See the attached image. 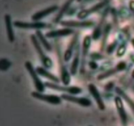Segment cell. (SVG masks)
Here are the masks:
<instances>
[{"mask_svg": "<svg viewBox=\"0 0 134 126\" xmlns=\"http://www.w3.org/2000/svg\"><path fill=\"white\" fill-rule=\"evenodd\" d=\"M31 96L39 101H44V102H48L51 104H59L61 103L62 101L61 98L59 97L58 96L43 94V93L38 91H33L31 93Z\"/></svg>", "mask_w": 134, "mask_h": 126, "instance_id": "obj_4", "label": "cell"}, {"mask_svg": "<svg viewBox=\"0 0 134 126\" xmlns=\"http://www.w3.org/2000/svg\"><path fill=\"white\" fill-rule=\"evenodd\" d=\"M73 33V30L70 28H63L59 29L56 30H52L47 33L45 35L46 38H59V37L67 36V35H71Z\"/></svg>", "mask_w": 134, "mask_h": 126, "instance_id": "obj_12", "label": "cell"}, {"mask_svg": "<svg viewBox=\"0 0 134 126\" xmlns=\"http://www.w3.org/2000/svg\"><path fill=\"white\" fill-rule=\"evenodd\" d=\"M110 30H111V25L107 24L104 29V34H103V37H104V38H103V44L105 45V43L106 39H107V35H108L109 33Z\"/></svg>", "mask_w": 134, "mask_h": 126, "instance_id": "obj_23", "label": "cell"}, {"mask_svg": "<svg viewBox=\"0 0 134 126\" xmlns=\"http://www.w3.org/2000/svg\"><path fill=\"white\" fill-rule=\"evenodd\" d=\"M129 6L130 10L134 13V0H131V1H130Z\"/></svg>", "mask_w": 134, "mask_h": 126, "instance_id": "obj_29", "label": "cell"}, {"mask_svg": "<svg viewBox=\"0 0 134 126\" xmlns=\"http://www.w3.org/2000/svg\"><path fill=\"white\" fill-rule=\"evenodd\" d=\"M116 68H117L119 72V71H122L126 68V64L125 62H120L116 66Z\"/></svg>", "mask_w": 134, "mask_h": 126, "instance_id": "obj_27", "label": "cell"}, {"mask_svg": "<svg viewBox=\"0 0 134 126\" xmlns=\"http://www.w3.org/2000/svg\"><path fill=\"white\" fill-rule=\"evenodd\" d=\"M58 9V7L56 6V5H53L52 7H49L47 8V9H44L43 10H41V11L35 13L31 17V19L34 20H39L42 19L44 17L49 15L51 13L56 11Z\"/></svg>", "mask_w": 134, "mask_h": 126, "instance_id": "obj_13", "label": "cell"}, {"mask_svg": "<svg viewBox=\"0 0 134 126\" xmlns=\"http://www.w3.org/2000/svg\"><path fill=\"white\" fill-rule=\"evenodd\" d=\"M30 38H31V43H32L36 52H37L38 55L39 56V59H40V60L42 62L43 65L46 68H51L52 66V64H52V60L48 56H47L45 55V53L43 51V49L41 48L40 42L39 41L36 35H34V34H32L30 36Z\"/></svg>", "mask_w": 134, "mask_h": 126, "instance_id": "obj_1", "label": "cell"}, {"mask_svg": "<svg viewBox=\"0 0 134 126\" xmlns=\"http://www.w3.org/2000/svg\"><path fill=\"white\" fill-rule=\"evenodd\" d=\"M5 22L8 39H9V41L12 43L14 41V32H13V26H12L11 17L9 14H6L5 15Z\"/></svg>", "mask_w": 134, "mask_h": 126, "instance_id": "obj_14", "label": "cell"}, {"mask_svg": "<svg viewBox=\"0 0 134 126\" xmlns=\"http://www.w3.org/2000/svg\"><path fill=\"white\" fill-rule=\"evenodd\" d=\"M88 89L90 93H91L92 96L93 98L95 99L96 102L97 104H98V107L101 110H104L105 109V106L104 102L102 100V97L100 95V93L98 91V88L96 87L95 85L92 83H90L88 85Z\"/></svg>", "mask_w": 134, "mask_h": 126, "instance_id": "obj_10", "label": "cell"}, {"mask_svg": "<svg viewBox=\"0 0 134 126\" xmlns=\"http://www.w3.org/2000/svg\"><path fill=\"white\" fill-rule=\"evenodd\" d=\"M89 66L90 67V68H92V69H96L98 67V64H96V63L95 62H90V63H89Z\"/></svg>", "mask_w": 134, "mask_h": 126, "instance_id": "obj_28", "label": "cell"}, {"mask_svg": "<svg viewBox=\"0 0 134 126\" xmlns=\"http://www.w3.org/2000/svg\"><path fill=\"white\" fill-rule=\"evenodd\" d=\"M77 42V37L75 36L74 38H73V39H72L71 41L70 44H69V46H68V49H67V50L65 51V53H64V59L65 62H68L69 60H70L71 58L72 55H73V48H74V47L75 46Z\"/></svg>", "mask_w": 134, "mask_h": 126, "instance_id": "obj_17", "label": "cell"}, {"mask_svg": "<svg viewBox=\"0 0 134 126\" xmlns=\"http://www.w3.org/2000/svg\"><path fill=\"white\" fill-rule=\"evenodd\" d=\"M115 102L122 123L124 126H126L127 123H128V116H127L126 112L125 109H124V104H123L121 97H119V96L115 97Z\"/></svg>", "mask_w": 134, "mask_h": 126, "instance_id": "obj_8", "label": "cell"}, {"mask_svg": "<svg viewBox=\"0 0 134 126\" xmlns=\"http://www.w3.org/2000/svg\"><path fill=\"white\" fill-rule=\"evenodd\" d=\"M119 72L117 70V68L115 67V68H113V69H111L107 71V72H105V73L99 75V76H98V80H104V79L105 78H107V77H109V76H112V75L115 74L116 72Z\"/></svg>", "mask_w": 134, "mask_h": 126, "instance_id": "obj_22", "label": "cell"}, {"mask_svg": "<svg viewBox=\"0 0 134 126\" xmlns=\"http://www.w3.org/2000/svg\"><path fill=\"white\" fill-rule=\"evenodd\" d=\"M126 52V46L124 45H122L120 47H119V50L117 51V56H122L124 55Z\"/></svg>", "mask_w": 134, "mask_h": 126, "instance_id": "obj_26", "label": "cell"}, {"mask_svg": "<svg viewBox=\"0 0 134 126\" xmlns=\"http://www.w3.org/2000/svg\"><path fill=\"white\" fill-rule=\"evenodd\" d=\"M25 67H26L27 72H29L30 76H31V77L32 78L35 89H37V91L38 92L43 93L44 91V87H45V85L43 84L41 80L39 78V76H38L39 74H38L37 72H36V70L34 68V66L31 64V62L26 61V62H25Z\"/></svg>", "mask_w": 134, "mask_h": 126, "instance_id": "obj_2", "label": "cell"}, {"mask_svg": "<svg viewBox=\"0 0 134 126\" xmlns=\"http://www.w3.org/2000/svg\"><path fill=\"white\" fill-rule=\"evenodd\" d=\"M14 26L16 28L22 29H39L47 28H50V25L48 24L44 23V22H25L22 21H15L14 22Z\"/></svg>", "mask_w": 134, "mask_h": 126, "instance_id": "obj_6", "label": "cell"}, {"mask_svg": "<svg viewBox=\"0 0 134 126\" xmlns=\"http://www.w3.org/2000/svg\"><path fill=\"white\" fill-rule=\"evenodd\" d=\"M61 78L62 83L65 85H69L71 81V77L66 68L64 66H61Z\"/></svg>", "mask_w": 134, "mask_h": 126, "instance_id": "obj_20", "label": "cell"}, {"mask_svg": "<svg viewBox=\"0 0 134 126\" xmlns=\"http://www.w3.org/2000/svg\"><path fill=\"white\" fill-rule=\"evenodd\" d=\"M77 1H79H79H82V0H77Z\"/></svg>", "mask_w": 134, "mask_h": 126, "instance_id": "obj_33", "label": "cell"}, {"mask_svg": "<svg viewBox=\"0 0 134 126\" xmlns=\"http://www.w3.org/2000/svg\"><path fill=\"white\" fill-rule=\"evenodd\" d=\"M73 1H74V0H68V1H66V3L64 4V5L63 6V7L62 8L61 10H60V11L59 12V13L58 14L56 18H55V22H58L59 21H60V20L61 19L62 17H63V15H64V13H65V12L68 10V9H69V7H70V5H71L72 3L73 2Z\"/></svg>", "mask_w": 134, "mask_h": 126, "instance_id": "obj_21", "label": "cell"}, {"mask_svg": "<svg viewBox=\"0 0 134 126\" xmlns=\"http://www.w3.org/2000/svg\"><path fill=\"white\" fill-rule=\"evenodd\" d=\"M116 44H117V42L115 41H113L112 43H111V44L109 45L108 48H107V52H108L109 54H111L113 52L115 47H116Z\"/></svg>", "mask_w": 134, "mask_h": 126, "instance_id": "obj_25", "label": "cell"}, {"mask_svg": "<svg viewBox=\"0 0 134 126\" xmlns=\"http://www.w3.org/2000/svg\"><path fill=\"white\" fill-rule=\"evenodd\" d=\"M61 25L64 26L73 28H88L91 27L94 23L91 21H75V20H64L60 22Z\"/></svg>", "mask_w": 134, "mask_h": 126, "instance_id": "obj_11", "label": "cell"}, {"mask_svg": "<svg viewBox=\"0 0 134 126\" xmlns=\"http://www.w3.org/2000/svg\"><path fill=\"white\" fill-rule=\"evenodd\" d=\"M132 77H133V78L134 79V69H133V70L132 71Z\"/></svg>", "mask_w": 134, "mask_h": 126, "instance_id": "obj_31", "label": "cell"}, {"mask_svg": "<svg viewBox=\"0 0 134 126\" xmlns=\"http://www.w3.org/2000/svg\"><path fill=\"white\" fill-rule=\"evenodd\" d=\"M132 45H133V47H134V38H133V39H132Z\"/></svg>", "mask_w": 134, "mask_h": 126, "instance_id": "obj_32", "label": "cell"}, {"mask_svg": "<svg viewBox=\"0 0 134 126\" xmlns=\"http://www.w3.org/2000/svg\"><path fill=\"white\" fill-rule=\"evenodd\" d=\"M44 85L47 87L51 88L53 90L66 92V93H69L71 94H77L82 93V89L79 87L77 86H62V85H58V84L51 82H45L44 83Z\"/></svg>", "mask_w": 134, "mask_h": 126, "instance_id": "obj_3", "label": "cell"}, {"mask_svg": "<svg viewBox=\"0 0 134 126\" xmlns=\"http://www.w3.org/2000/svg\"><path fill=\"white\" fill-rule=\"evenodd\" d=\"M94 55V58L96 59H102V58H103V56H102V55H99V54H98V53L94 54V55ZM94 58H93V59H94Z\"/></svg>", "mask_w": 134, "mask_h": 126, "instance_id": "obj_30", "label": "cell"}, {"mask_svg": "<svg viewBox=\"0 0 134 126\" xmlns=\"http://www.w3.org/2000/svg\"><path fill=\"white\" fill-rule=\"evenodd\" d=\"M111 1V0H103V1H102L101 2L96 4L94 6L92 7L89 8V9L81 10V11H80L79 13L77 14V18H79V19H83V18H86V17H87L88 16L90 15V14H92V13H96V12H97L98 10H100L101 9L104 7L106 6L109 3H110Z\"/></svg>", "mask_w": 134, "mask_h": 126, "instance_id": "obj_5", "label": "cell"}, {"mask_svg": "<svg viewBox=\"0 0 134 126\" xmlns=\"http://www.w3.org/2000/svg\"><path fill=\"white\" fill-rule=\"evenodd\" d=\"M100 35H101V28H100V27L96 28L94 30V32H93V34H92L93 39H95V40H96V39H98V38L100 37Z\"/></svg>", "mask_w": 134, "mask_h": 126, "instance_id": "obj_24", "label": "cell"}, {"mask_svg": "<svg viewBox=\"0 0 134 126\" xmlns=\"http://www.w3.org/2000/svg\"><path fill=\"white\" fill-rule=\"evenodd\" d=\"M61 98L66 101L73 102V103L79 104L80 106H85V107H88L92 105L91 101L85 97H78L75 96L69 95V94H62Z\"/></svg>", "mask_w": 134, "mask_h": 126, "instance_id": "obj_7", "label": "cell"}, {"mask_svg": "<svg viewBox=\"0 0 134 126\" xmlns=\"http://www.w3.org/2000/svg\"><path fill=\"white\" fill-rule=\"evenodd\" d=\"M91 45V38L89 35H86L83 40L82 43V60H81V73H82L85 71V62H86V56L88 55L89 48Z\"/></svg>", "mask_w": 134, "mask_h": 126, "instance_id": "obj_9", "label": "cell"}, {"mask_svg": "<svg viewBox=\"0 0 134 126\" xmlns=\"http://www.w3.org/2000/svg\"><path fill=\"white\" fill-rule=\"evenodd\" d=\"M36 36L37 38L39 41L43 45V47H44L46 50H47L48 51H52V46L50 44L49 42L47 40V38L46 36H44L43 34V33L40 31V30H37L36 32Z\"/></svg>", "mask_w": 134, "mask_h": 126, "instance_id": "obj_19", "label": "cell"}, {"mask_svg": "<svg viewBox=\"0 0 134 126\" xmlns=\"http://www.w3.org/2000/svg\"><path fill=\"white\" fill-rule=\"evenodd\" d=\"M36 72H37V74L40 76H43V77H46V78L48 79V80H51V81H54L55 83H58L59 82V79L56 77V76H54V74H51V72H48V70L45 69V68H43V67L38 66L36 68Z\"/></svg>", "mask_w": 134, "mask_h": 126, "instance_id": "obj_15", "label": "cell"}, {"mask_svg": "<svg viewBox=\"0 0 134 126\" xmlns=\"http://www.w3.org/2000/svg\"><path fill=\"white\" fill-rule=\"evenodd\" d=\"M116 92L118 93V94L120 95V97H122V98H124V100H125L126 102H127L129 106L130 107V108L132 109V112H133V114H134V101L122 89H121L119 87H116Z\"/></svg>", "mask_w": 134, "mask_h": 126, "instance_id": "obj_18", "label": "cell"}, {"mask_svg": "<svg viewBox=\"0 0 134 126\" xmlns=\"http://www.w3.org/2000/svg\"><path fill=\"white\" fill-rule=\"evenodd\" d=\"M80 50H79V45H78L77 49H76V53L75 55L73 60L72 61L71 65L70 68V72L72 75H75L77 72V70H78L79 64V56H80Z\"/></svg>", "mask_w": 134, "mask_h": 126, "instance_id": "obj_16", "label": "cell"}]
</instances>
